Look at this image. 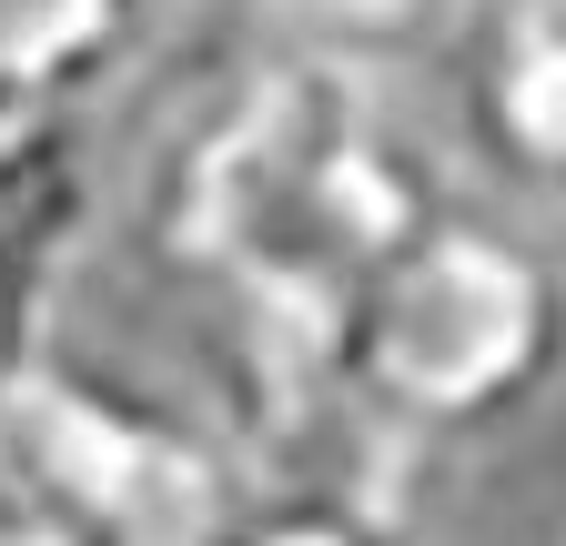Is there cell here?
<instances>
[{
	"instance_id": "2",
	"label": "cell",
	"mask_w": 566,
	"mask_h": 546,
	"mask_svg": "<svg viewBox=\"0 0 566 546\" xmlns=\"http://www.w3.org/2000/svg\"><path fill=\"white\" fill-rule=\"evenodd\" d=\"M0 465L71 546H223L253 496L223 416H192L182 395L71 345H51V365L21 385Z\"/></svg>"
},
{
	"instance_id": "4",
	"label": "cell",
	"mask_w": 566,
	"mask_h": 546,
	"mask_svg": "<svg viewBox=\"0 0 566 546\" xmlns=\"http://www.w3.org/2000/svg\"><path fill=\"white\" fill-rule=\"evenodd\" d=\"M102 223V153L82 112H0V253L51 273Z\"/></svg>"
},
{
	"instance_id": "1",
	"label": "cell",
	"mask_w": 566,
	"mask_h": 546,
	"mask_svg": "<svg viewBox=\"0 0 566 546\" xmlns=\"http://www.w3.org/2000/svg\"><path fill=\"white\" fill-rule=\"evenodd\" d=\"M344 416L385 465L516 435L566 385V263L495 202H446L334 334Z\"/></svg>"
},
{
	"instance_id": "9",
	"label": "cell",
	"mask_w": 566,
	"mask_h": 546,
	"mask_svg": "<svg viewBox=\"0 0 566 546\" xmlns=\"http://www.w3.org/2000/svg\"><path fill=\"white\" fill-rule=\"evenodd\" d=\"M0 546H71V536L21 496V475H11V465H0Z\"/></svg>"
},
{
	"instance_id": "5",
	"label": "cell",
	"mask_w": 566,
	"mask_h": 546,
	"mask_svg": "<svg viewBox=\"0 0 566 546\" xmlns=\"http://www.w3.org/2000/svg\"><path fill=\"white\" fill-rule=\"evenodd\" d=\"M153 0H0V112H82L142 51Z\"/></svg>"
},
{
	"instance_id": "3",
	"label": "cell",
	"mask_w": 566,
	"mask_h": 546,
	"mask_svg": "<svg viewBox=\"0 0 566 546\" xmlns=\"http://www.w3.org/2000/svg\"><path fill=\"white\" fill-rule=\"evenodd\" d=\"M455 112L516 202L566 213V0H465Z\"/></svg>"
},
{
	"instance_id": "7",
	"label": "cell",
	"mask_w": 566,
	"mask_h": 546,
	"mask_svg": "<svg viewBox=\"0 0 566 546\" xmlns=\"http://www.w3.org/2000/svg\"><path fill=\"white\" fill-rule=\"evenodd\" d=\"M223 546H405V516L385 486H344V475H253Z\"/></svg>"
},
{
	"instance_id": "8",
	"label": "cell",
	"mask_w": 566,
	"mask_h": 546,
	"mask_svg": "<svg viewBox=\"0 0 566 546\" xmlns=\"http://www.w3.org/2000/svg\"><path fill=\"white\" fill-rule=\"evenodd\" d=\"M41 365H51V273L0 253V426H11V405Z\"/></svg>"
},
{
	"instance_id": "6",
	"label": "cell",
	"mask_w": 566,
	"mask_h": 546,
	"mask_svg": "<svg viewBox=\"0 0 566 546\" xmlns=\"http://www.w3.org/2000/svg\"><path fill=\"white\" fill-rule=\"evenodd\" d=\"M465 31V0H263V41L344 61V72H385V61H415Z\"/></svg>"
}]
</instances>
